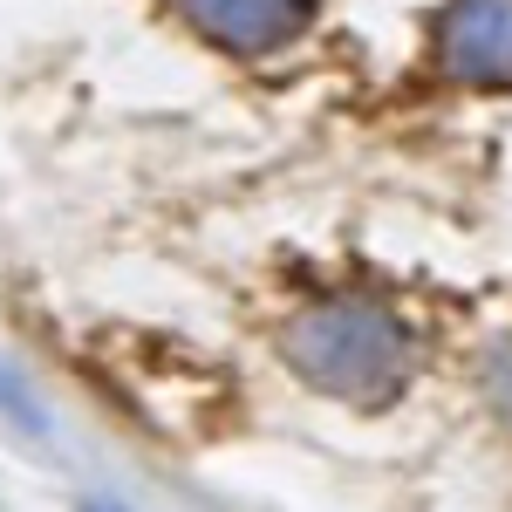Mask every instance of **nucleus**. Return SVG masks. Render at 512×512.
<instances>
[{"label": "nucleus", "mask_w": 512, "mask_h": 512, "mask_svg": "<svg viewBox=\"0 0 512 512\" xmlns=\"http://www.w3.org/2000/svg\"><path fill=\"white\" fill-rule=\"evenodd\" d=\"M280 355L342 403H390L410 383V328L369 294L308 301L280 328Z\"/></svg>", "instance_id": "f257e3e1"}, {"label": "nucleus", "mask_w": 512, "mask_h": 512, "mask_svg": "<svg viewBox=\"0 0 512 512\" xmlns=\"http://www.w3.org/2000/svg\"><path fill=\"white\" fill-rule=\"evenodd\" d=\"M437 55L458 82H478V89L512 82V0H451L437 28Z\"/></svg>", "instance_id": "f03ea898"}, {"label": "nucleus", "mask_w": 512, "mask_h": 512, "mask_svg": "<svg viewBox=\"0 0 512 512\" xmlns=\"http://www.w3.org/2000/svg\"><path fill=\"white\" fill-rule=\"evenodd\" d=\"M178 14L233 55H267V48L308 28L315 0H178Z\"/></svg>", "instance_id": "7ed1b4c3"}, {"label": "nucleus", "mask_w": 512, "mask_h": 512, "mask_svg": "<svg viewBox=\"0 0 512 512\" xmlns=\"http://www.w3.org/2000/svg\"><path fill=\"white\" fill-rule=\"evenodd\" d=\"M89 512H96V506H89Z\"/></svg>", "instance_id": "20e7f679"}]
</instances>
